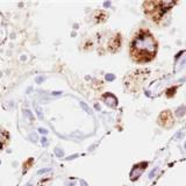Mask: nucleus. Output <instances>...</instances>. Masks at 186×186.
<instances>
[{
  "instance_id": "9",
  "label": "nucleus",
  "mask_w": 186,
  "mask_h": 186,
  "mask_svg": "<svg viewBox=\"0 0 186 186\" xmlns=\"http://www.w3.org/2000/svg\"><path fill=\"white\" fill-rule=\"evenodd\" d=\"M55 154H56L57 156H59V157H62V156H63V151H61L59 149H56V150H55Z\"/></svg>"
},
{
  "instance_id": "10",
  "label": "nucleus",
  "mask_w": 186,
  "mask_h": 186,
  "mask_svg": "<svg viewBox=\"0 0 186 186\" xmlns=\"http://www.w3.org/2000/svg\"><path fill=\"white\" fill-rule=\"evenodd\" d=\"M114 78H115V77H114L113 75H106V79L109 80V81H111V80H114Z\"/></svg>"
},
{
  "instance_id": "7",
  "label": "nucleus",
  "mask_w": 186,
  "mask_h": 186,
  "mask_svg": "<svg viewBox=\"0 0 186 186\" xmlns=\"http://www.w3.org/2000/svg\"><path fill=\"white\" fill-rule=\"evenodd\" d=\"M157 171H158V167H155L154 170H153V171H151V172L149 173V178H150V179H151V178H154V176H155V173H156Z\"/></svg>"
},
{
  "instance_id": "14",
  "label": "nucleus",
  "mask_w": 186,
  "mask_h": 186,
  "mask_svg": "<svg viewBox=\"0 0 186 186\" xmlns=\"http://www.w3.org/2000/svg\"><path fill=\"white\" fill-rule=\"evenodd\" d=\"M39 131H40V133H42V134H47V133H48V130H45V129H43V128H40V129H39Z\"/></svg>"
},
{
  "instance_id": "4",
  "label": "nucleus",
  "mask_w": 186,
  "mask_h": 186,
  "mask_svg": "<svg viewBox=\"0 0 186 186\" xmlns=\"http://www.w3.org/2000/svg\"><path fill=\"white\" fill-rule=\"evenodd\" d=\"M7 143V134L0 129V150H3Z\"/></svg>"
},
{
  "instance_id": "13",
  "label": "nucleus",
  "mask_w": 186,
  "mask_h": 186,
  "mask_svg": "<svg viewBox=\"0 0 186 186\" xmlns=\"http://www.w3.org/2000/svg\"><path fill=\"white\" fill-rule=\"evenodd\" d=\"M49 171H50V169H43V170H40V171H39V175L44 173V172H49Z\"/></svg>"
},
{
  "instance_id": "6",
  "label": "nucleus",
  "mask_w": 186,
  "mask_h": 186,
  "mask_svg": "<svg viewBox=\"0 0 186 186\" xmlns=\"http://www.w3.org/2000/svg\"><path fill=\"white\" fill-rule=\"evenodd\" d=\"M80 106H81V107H83L84 109H85V112H86V113H89V114H91V109H90V108L87 107V105H86L85 103H80Z\"/></svg>"
},
{
  "instance_id": "16",
  "label": "nucleus",
  "mask_w": 186,
  "mask_h": 186,
  "mask_svg": "<svg viewBox=\"0 0 186 186\" xmlns=\"http://www.w3.org/2000/svg\"><path fill=\"white\" fill-rule=\"evenodd\" d=\"M75 157H77V155H73V156H69V157H67L66 159H73Z\"/></svg>"
},
{
  "instance_id": "15",
  "label": "nucleus",
  "mask_w": 186,
  "mask_h": 186,
  "mask_svg": "<svg viewBox=\"0 0 186 186\" xmlns=\"http://www.w3.org/2000/svg\"><path fill=\"white\" fill-rule=\"evenodd\" d=\"M180 137H181V133H178V134L176 135V139L178 140V139H180Z\"/></svg>"
},
{
  "instance_id": "5",
  "label": "nucleus",
  "mask_w": 186,
  "mask_h": 186,
  "mask_svg": "<svg viewBox=\"0 0 186 186\" xmlns=\"http://www.w3.org/2000/svg\"><path fill=\"white\" fill-rule=\"evenodd\" d=\"M184 111H185V107H184V106H180V107L177 109V112H176V113H177V115H178V116H181V115L184 114Z\"/></svg>"
},
{
  "instance_id": "3",
  "label": "nucleus",
  "mask_w": 186,
  "mask_h": 186,
  "mask_svg": "<svg viewBox=\"0 0 186 186\" xmlns=\"http://www.w3.org/2000/svg\"><path fill=\"white\" fill-rule=\"evenodd\" d=\"M142 171H143V167H141V166H135V167L133 169V171L130 172V178H131V180L137 179V178L140 177V175L142 173Z\"/></svg>"
},
{
  "instance_id": "8",
  "label": "nucleus",
  "mask_w": 186,
  "mask_h": 186,
  "mask_svg": "<svg viewBox=\"0 0 186 186\" xmlns=\"http://www.w3.org/2000/svg\"><path fill=\"white\" fill-rule=\"evenodd\" d=\"M29 139H30L31 141H34V142H36V141H37V135H36V134H30V135H29Z\"/></svg>"
},
{
  "instance_id": "11",
  "label": "nucleus",
  "mask_w": 186,
  "mask_h": 186,
  "mask_svg": "<svg viewBox=\"0 0 186 186\" xmlns=\"http://www.w3.org/2000/svg\"><path fill=\"white\" fill-rule=\"evenodd\" d=\"M36 111H37V115H39V117H40V119H43V116H42V113H41V109H40V107H36Z\"/></svg>"
},
{
  "instance_id": "2",
  "label": "nucleus",
  "mask_w": 186,
  "mask_h": 186,
  "mask_svg": "<svg viewBox=\"0 0 186 186\" xmlns=\"http://www.w3.org/2000/svg\"><path fill=\"white\" fill-rule=\"evenodd\" d=\"M104 99H105L106 105H108V106H111V107H115L116 104H117L116 98H115L114 95H112V94H107V95H105Z\"/></svg>"
},
{
  "instance_id": "1",
  "label": "nucleus",
  "mask_w": 186,
  "mask_h": 186,
  "mask_svg": "<svg viewBox=\"0 0 186 186\" xmlns=\"http://www.w3.org/2000/svg\"><path fill=\"white\" fill-rule=\"evenodd\" d=\"M134 48L142 54H154L156 50V44L153 37L145 35V36H140L135 40Z\"/></svg>"
},
{
  "instance_id": "19",
  "label": "nucleus",
  "mask_w": 186,
  "mask_h": 186,
  "mask_svg": "<svg viewBox=\"0 0 186 186\" xmlns=\"http://www.w3.org/2000/svg\"><path fill=\"white\" fill-rule=\"evenodd\" d=\"M29 186H31V185H29Z\"/></svg>"
},
{
  "instance_id": "18",
  "label": "nucleus",
  "mask_w": 186,
  "mask_h": 186,
  "mask_svg": "<svg viewBox=\"0 0 186 186\" xmlns=\"http://www.w3.org/2000/svg\"><path fill=\"white\" fill-rule=\"evenodd\" d=\"M184 147H185V149H186V143H185V145H184Z\"/></svg>"
},
{
  "instance_id": "17",
  "label": "nucleus",
  "mask_w": 186,
  "mask_h": 186,
  "mask_svg": "<svg viewBox=\"0 0 186 186\" xmlns=\"http://www.w3.org/2000/svg\"><path fill=\"white\" fill-rule=\"evenodd\" d=\"M43 80V78H37V83H41Z\"/></svg>"
},
{
  "instance_id": "12",
  "label": "nucleus",
  "mask_w": 186,
  "mask_h": 186,
  "mask_svg": "<svg viewBox=\"0 0 186 186\" xmlns=\"http://www.w3.org/2000/svg\"><path fill=\"white\" fill-rule=\"evenodd\" d=\"M42 144H43L44 147H47V145H48V139L43 137V139H42Z\"/></svg>"
}]
</instances>
